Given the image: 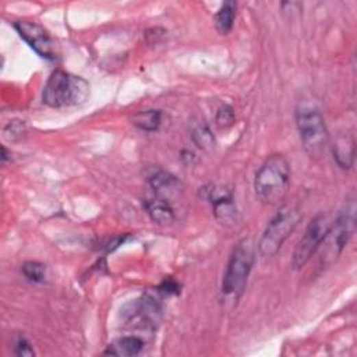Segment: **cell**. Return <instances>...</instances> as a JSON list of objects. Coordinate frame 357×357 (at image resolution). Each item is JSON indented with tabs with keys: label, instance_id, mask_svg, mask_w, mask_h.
<instances>
[{
	"label": "cell",
	"instance_id": "6da1fadb",
	"mask_svg": "<svg viewBox=\"0 0 357 357\" xmlns=\"http://www.w3.org/2000/svg\"><path fill=\"white\" fill-rule=\"evenodd\" d=\"M291 182V165L282 155H271L256 173L257 198L267 206L282 201Z\"/></svg>",
	"mask_w": 357,
	"mask_h": 357
},
{
	"label": "cell",
	"instance_id": "7a4b0ae2",
	"mask_svg": "<svg viewBox=\"0 0 357 357\" xmlns=\"http://www.w3.org/2000/svg\"><path fill=\"white\" fill-rule=\"evenodd\" d=\"M90 97V84L67 71H55L45 86L44 103L51 108H69L84 103Z\"/></svg>",
	"mask_w": 357,
	"mask_h": 357
},
{
	"label": "cell",
	"instance_id": "3957f363",
	"mask_svg": "<svg viewBox=\"0 0 357 357\" xmlns=\"http://www.w3.org/2000/svg\"><path fill=\"white\" fill-rule=\"evenodd\" d=\"M301 221L300 210L293 204H285L275 214V217L268 223L264 230L260 243L258 251L261 257L271 258L281 250L282 245L286 242L288 237L297 227Z\"/></svg>",
	"mask_w": 357,
	"mask_h": 357
},
{
	"label": "cell",
	"instance_id": "277c9868",
	"mask_svg": "<svg viewBox=\"0 0 357 357\" xmlns=\"http://www.w3.org/2000/svg\"><path fill=\"white\" fill-rule=\"evenodd\" d=\"M296 125L307 153L311 158L323 156L330 136L321 112L312 105L299 106L296 112Z\"/></svg>",
	"mask_w": 357,
	"mask_h": 357
},
{
	"label": "cell",
	"instance_id": "5b68a950",
	"mask_svg": "<svg viewBox=\"0 0 357 357\" xmlns=\"http://www.w3.org/2000/svg\"><path fill=\"white\" fill-rule=\"evenodd\" d=\"M254 265V250L250 241H242L237 243L229 258L223 281H222V293L237 299L247 284L249 275Z\"/></svg>",
	"mask_w": 357,
	"mask_h": 357
},
{
	"label": "cell",
	"instance_id": "8992f818",
	"mask_svg": "<svg viewBox=\"0 0 357 357\" xmlns=\"http://www.w3.org/2000/svg\"><path fill=\"white\" fill-rule=\"evenodd\" d=\"M334 218L328 212H323L317 215L307 226L303 237L300 242L297 243L295 253H293V267L296 269L303 268L311 257L317 253L325 241L327 234L330 233L332 225H334Z\"/></svg>",
	"mask_w": 357,
	"mask_h": 357
},
{
	"label": "cell",
	"instance_id": "52a82bcc",
	"mask_svg": "<svg viewBox=\"0 0 357 357\" xmlns=\"http://www.w3.org/2000/svg\"><path fill=\"white\" fill-rule=\"evenodd\" d=\"M354 232V207L350 204V207H346L338 218L334 221V225L327 234L325 241L323 242V262L332 264L338 260L341 253L343 251L345 246L350 241V237Z\"/></svg>",
	"mask_w": 357,
	"mask_h": 357
},
{
	"label": "cell",
	"instance_id": "ba28073f",
	"mask_svg": "<svg viewBox=\"0 0 357 357\" xmlns=\"http://www.w3.org/2000/svg\"><path fill=\"white\" fill-rule=\"evenodd\" d=\"M13 27L39 56L49 60L56 59V47L53 39L42 25L31 21H16Z\"/></svg>",
	"mask_w": 357,
	"mask_h": 357
},
{
	"label": "cell",
	"instance_id": "9c48e42d",
	"mask_svg": "<svg viewBox=\"0 0 357 357\" xmlns=\"http://www.w3.org/2000/svg\"><path fill=\"white\" fill-rule=\"evenodd\" d=\"M151 219L158 225H171L175 222V212L171 204L162 197L148 198L144 203Z\"/></svg>",
	"mask_w": 357,
	"mask_h": 357
},
{
	"label": "cell",
	"instance_id": "30bf717a",
	"mask_svg": "<svg viewBox=\"0 0 357 357\" xmlns=\"http://www.w3.org/2000/svg\"><path fill=\"white\" fill-rule=\"evenodd\" d=\"M148 183L152 187V190L156 193L158 197H162L167 194L173 193L175 190H177L179 182L177 179L171 175L169 172H165L162 169H158L155 172H152L148 176Z\"/></svg>",
	"mask_w": 357,
	"mask_h": 357
},
{
	"label": "cell",
	"instance_id": "8fae6325",
	"mask_svg": "<svg viewBox=\"0 0 357 357\" xmlns=\"http://www.w3.org/2000/svg\"><path fill=\"white\" fill-rule=\"evenodd\" d=\"M144 347V342L137 338V336H126L114 341L108 346L105 350V354H112V356H123V357H130L138 354Z\"/></svg>",
	"mask_w": 357,
	"mask_h": 357
},
{
	"label": "cell",
	"instance_id": "7c38bea8",
	"mask_svg": "<svg viewBox=\"0 0 357 357\" xmlns=\"http://www.w3.org/2000/svg\"><path fill=\"white\" fill-rule=\"evenodd\" d=\"M215 218L222 223H233L237 215V210L230 194L219 197H211Z\"/></svg>",
	"mask_w": 357,
	"mask_h": 357
},
{
	"label": "cell",
	"instance_id": "4fadbf2b",
	"mask_svg": "<svg viewBox=\"0 0 357 357\" xmlns=\"http://www.w3.org/2000/svg\"><path fill=\"white\" fill-rule=\"evenodd\" d=\"M334 158L342 169H350L354 161V143L349 137H339L334 145Z\"/></svg>",
	"mask_w": 357,
	"mask_h": 357
},
{
	"label": "cell",
	"instance_id": "5bb4252c",
	"mask_svg": "<svg viewBox=\"0 0 357 357\" xmlns=\"http://www.w3.org/2000/svg\"><path fill=\"white\" fill-rule=\"evenodd\" d=\"M162 122V113L160 110H140L132 117L133 126L144 132H155L160 129Z\"/></svg>",
	"mask_w": 357,
	"mask_h": 357
},
{
	"label": "cell",
	"instance_id": "9a60e30c",
	"mask_svg": "<svg viewBox=\"0 0 357 357\" xmlns=\"http://www.w3.org/2000/svg\"><path fill=\"white\" fill-rule=\"evenodd\" d=\"M236 17V3L225 2L218 13L215 14V27L221 34H227L234 23Z\"/></svg>",
	"mask_w": 357,
	"mask_h": 357
},
{
	"label": "cell",
	"instance_id": "2e32d148",
	"mask_svg": "<svg viewBox=\"0 0 357 357\" xmlns=\"http://www.w3.org/2000/svg\"><path fill=\"white\" fill-rule=\"evenodd\" d=\"M191 138H193V143H194L198 148L206 149V151L210 149V148H212V147H214V143H215L214 134H212L211 129H210L207 125H204V123L197 125V126L193 129V132H191Z\"/></svg>",
	"mask_w": 357,
	"mask_h": 357
},
{
	"label": "cell",
	"instance_id": "e0dca14e",
	"mask_svg": "<svg viewBox=\"0 0 357 357\" xmlns=\"http://www.w3.org/2000/svg\"><path fill=\"white\" fill-rule=\"evenodd\" d=\"M45 265L36 261H28L21 267V272L31 282H42L45 278Z\"/></svg>",
	"mask_w": 357,
	"mask_h": 357
},
{
	"label": "cell",
	"instance_id": "ac0fdd59",
	"mask_svg": "<svg viewBox=\"0 0 357 357\" xmlns=\"http://www.w3.org/2000/svg\"><path fill=\"white\" fill-rule=\"evenodd\" d=\"M234 110L232 106L229 105H223L218 109L217 112V117H215V122H217V126L219 129H227L230 126H233L234 123Z\"/></svg>",
	"mask_w": 357,
	"mask_h": 357
},
{
	"label": "cell",
	"instance_id": "d6986e66",
	"mask_svg": "<svg viewBox=\"0 0 357 357\" xmlns=\"http://www.w3.org/2000/svg\"><path fill=\"white\" fill-rule=\"evenodd\" d=\"M5 134L9 140L16 141L19 138H21L25 134V126L24 122H19V121H13L10 122L6 129H5Z\"/></svg>",
	"mask_w": 357,
	"mask_h": 357
},
{
	"label": "cell",
	"instance_id": "ffe728a7",
	"mask_svg": "<svg viewBox=\"0 0 357 357\" xmlns=\"http://www.w3.org/2000/svg\"><path fill=\"white\" fill-rule=\"evenodd\" d=\"M156 292L160 295H177L180 292V286L177 282H175L173 280H165L161 286L156 289Z\"/></svg>",
	"mask_w": 357,
	"mask_h": 357
},
{
	"label": "cell",
	"instance_id": "44dd1931",
	"mask_svg": "<svg viewBox=\"0 0 357 357\" xmlns=\"http://www.w3.org/2000/svg\"><path fill=\"white\" fill-rule=\"evenodd\" d=\"M16 354L17 356H34L35 352L25 338H19V341L16 342Z\"/></svg>",
	"mask_w": 357,
	"mask_h": 357
}]
</instances>
